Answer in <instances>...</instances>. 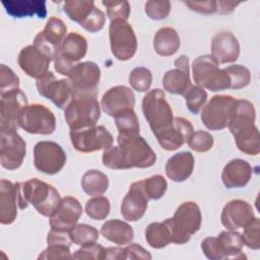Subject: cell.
Masks as SVG:
<instances>
[{"instance_id": "obj_42", "label": "cell", "mask_w": 260, "mask_h": 260, "mask_svg": "<svg viewBox=\"0 0 260 260\" xmlns=\"http://www.w3.org/2000/svg\"><path fill=\"white\" fill-rule=\"evenodd\" d=\"M129 83L136 91H147L152 83V73L148 68L136 67L130 72Z\"/></svg>"}, {"instance_id": "obj_15", "label": "cell", "mask_w": 260, "mask_h": 260, "mask_svg": "<svg viewBox=\"0 0 260 260\" xmlns=\"http://www.w3.org/2000/svg\"><path fill=\"white\" fill-rule=\"evenodd\" d=\"M70 140L77 151L85 153L105 150L114 142L113 135L104 126L70 130Z\"/></svg>"}, {"instance_id": "obj_34", "label": "cell", "mask_w": 260, "mask_h": 260, "mask_svg": "<svg viewBox=\"0 0 260 260\" xmlns=\"http://www.w3.org/2000/svg\"><path fill=\"white\" fill-rule=\"evenodd\" d=\"M223 259H246V255L242 252L244 243L242 235L235 231L221 232L217 237Z\"/></svg>"}, {"instance_id": "obj_31", "label": "cell", "mask_w": 260, "mask_h": 260, "mask_svg": "<svg viewBox=\"0 0 260 260\" xmlns=\"http://www.w3.org/2000/svg\"><path fill=\"white\" fill-rule=\"evenodd\" d=\"M6 12L16 18L32 17L37 15L39 18L47 16L46 1L41 0H7L2 1Z\"/></svg>"}, {"instance_id": "obj_28", "label": "cell", "mask_w": 260, "mask_h": 260, "mask_svg": "<svg viewBox=\"0 0 260 260\" xmlns=\"http://www.w3.org/2000/svg\"><path fill=\"white\" fill-rule=\"evenodd\" d=\"M148 199L137 182L130 185L129 191L121 203V213L128 221H137L142 218L147 209Z\"/></svg>"}, {"instance_id": "obj_21", "label": "cell", "mask_w": 260, "mask_h": 260, "mask_svg": "<svg viewBox=\"0 0 260 260\" xmlns=\"http://www.w3.org/2000/svg\"><path fill=\"white\" fill-rule=\"evenodd\" d=\"M194 133L191 122L183 117H175L173 125L166 131L156 135L155 138L160 147L168 151L179 149L183 144L188 143Z\"/></svg>"}, {"instance_id": "obj_35", "label": "cell", "mask_w": 260, "mask_h": 260, "mask_svg": "<svg viewBox=\"0 0 260 260\" xmlns=\"http://www.w3.org/2000/svg\"><path fill=\"white\" fill-rule=\"evenodd\" d=\"M81 187L87 195L102 196L109 188V178L101 171L89 170L82 176Z\"/></svg>"}, {"instance_id": "obj_3", "label": "cell", "mask_w": 260, "mask_h": 260, "mask_svg": "<svg viewBox=\"0 0 260 260\" xmlns=\"http://www.w3.org/2000/svg\"><path fill=\"white\" fill-rule=\"evenodd\" d=\"M60 201L61 196L57 189L38 178L19 182L18 208L20 209H25L31 204L40 214L50 217Z\"/></svg>"}, {"instance_id": "obj_51", "label": "cell", "mask_w": 260, "mask_h": 260, "mask_svg": "<svg viewBox=\"0 0 260 260\" xmlns=\"http://www.w3.org/2000/svg\"><path fill=\"white\" fill-rule=\"evenodd\" d=\"M201 249L204 255L208 259H211V260L223 259V254L216 237L205 238L201 243Z\"/></svg>"}, {"instance_id": "obj_47", "label": "cell", "mask_w": 260, "mask_h": 260, "mask_svg": "<svg viewBox=\"0 0 260 260\" xmlns=\"http://www.w3.org/2000/svg\"><path fill=\"white\" fill-rule=\"evenodd\" d=\"M213 137L206 131H196L188 141L189 147L196 152H206L213 146Z\"/></svg>"}, {"instance_id": "obj_13", "label": "cell", "mask_w": 260, "mask_h": 260, "mask_svg": "<svg viewBox=\"0 0 260 260\" xmlns=\"http://www.w3.org/2000/svg\"><path fill=\"white\" fill-rule=\"evenodd\" d=\"M15 128H0V161L6 170L18 169L26 154V143Z\"/></svg>"}, {"instance_id": "obj_44", "label": "cell", "mask_w": 260, "mask_h": 260, "mask_svg": "<svg viewBox=\"0 0 260 260\" xmlns=\"http://www.w3.org/2000/svg\"><path fill=\"white\" fill-rule=\"evenodd\" d=\"M102 4L106 6L107 15L111 21H127L130 15V4L128 1H102Z\"/></svg>"}, {"instance_id": "obj_14", "label": "cell", "mask_w": 260, "mask_h": 260, "mask_svg": "<svg viewBox=\"0 0 260 260\" xmlns=\"http://www.w3.org/2000/svg\"><path fill=\"white\" fill-rule=\"evenodd\" d=\"M73 95H96L101 69L91 61L76 63L68 74Z\"/></svg>"}, {"instance_id": "obj_32", "label": "cell", "mask_w": 260, "mask_h": 260, "mask_svg": "<svg viewBox=\"0 0 260 260\" xmlns=\"http://www.w3.org/2000/svg\"><path fill=\"white\" fill-rule=\"evenodd\" d=\"M101 234L108 241L121 246L130 244L134 239L132 226L120 219H110L104 222Z\"/></svg>"}, {"instance_id": "obj_8", "label": "cell", "mask_w": 260, "mask_h": 260, "mask_svg": "<svg viewBox=\"0 0 260 260\" xmlns=\"http://www.w3.org/2000/svg\"><path fill=\"white\" fill-rule=\"evenodd\" d=\"M63 10L71 20L89 32L100 31L106 22L105 13L91 0L66 1L63 3Z\"/></svg>"}, {"instance_id": "obj_50", "label": "cell", "mask_w": 260, "mask_h": 260, "mask_svg": "<svg viewBox=\"0 0 260 260\" xmlns=\"http://www.w3.org/2000/svg\"><path fill=\"white\" fill-rule=\"evenodd\" d=\"M105 248L94 243L86 244L81 246L80 249L76 250L75 253L72 255L73 259H91V260H102L104 259Z\"/></svg>"}, {"instance_id": "obj_33", "label": "cell", "mask_w": 260, "mask_h": 260, "mask_svg": "<svg viewBox=\"0 0 260 260\" xmlns=\"http://www.w3.org/2000/svg\"><path fill=\"white\" fill-rule=\"evenodd\" d=\"M153 48L162 57L176 54L180 48V37L177 30L171 26L159 28L153 38Z\"/></svg>"}, {"instance_id": "obj_26", "label": "cell", "mask_w": 260, "mask_h": 260, "mask_svg": "<svg viewBox=\"0 0 260 260\" xmlns=\"http://www.w3.org/2000/svg\"><path fill=\"white\" fill-rule=\"evenodd\" d=\"M211 56L218 64L236 62L240 56L238 39L226 30L216 32L211 40Z\"/></svg>"}, {"instance_id": "obj_9", "label": "cell", "mask_w": 260, "mask_h": 260, "mask_svg": "<svg viewBox=\"0 0 260 260\" xmlns=\"http://www.w3.org/2000/svg\"><path fill=\"white\" fill-rule=\"evenodd\" d=\"M236 99L229 94H215L203 107L201 121L211 131L222 130L228 127L234 112Z\"/></svg>"}, {"instance_id": "obj_23", "label": "cell", "mask_w": 260, "mask_h": 260, "mask_svg": "<svg viewBox=\"0 0 260 260\" xmlns=\"http://www.w3.org/2000/svg\"><path fill=\"white\" fill-rule=\"evenodd\" d=\"M174 64L176 68L165 73L162 85L170 93L184 95L192 85L189 73V58L182 55L175 60Z\"/></svg>"}, {"instance_id": "obj_49", "label": "cell", "mask_w": 260, "mask_h": 260, "mask_svg": "<svg viewBox=\"0 0 260 260\" xmlns=\"http://www.w3.org/2000/svg\"><path fill=\"white\" fill-rule=\"evenodd\" d=\"M38 259H72L70 246L65 244H48V247L39 255Z\"/></svg>"}, {"instance_id": "obj_17", "label": "cell", "mask_w": 260, "mask_h": 260, "mask_svg": "<svg viewBox=\"0 0 260 260\" xmlns=\"http://www.w3.org/2000/svg\"><path fill=\"white\" fill-rule=\"evenodd\" d=\"M66 32L67 26L65 22L58 17L52 16L48 19L44 29L35 37L34 46L54 61L66 37Z\"/></svg>"}, {"instance_id": "obj_40", "label": "cell", "mask_w": 260, "mask_h": 260, "mask_svg": "<svg viewBox=\"0 0 260 260\" xmlns=\"http://www.w3.org/2000/svg\"><path fill=\"white\" fill-rule=\"evenodd\" d=\"M228 73L231 81V89H241L249 85L251 81V72L250 70L239 64L229 65L223 68Z\"/></svg>"}, {"instance_id": "obj_29", "label": "cell", "mask_w": 260, "mask_h": 260, "mask_svg": "<svg viewBox=\"0 0 260 260\" xmlns=\"http://www.w3.org/2000/svg\"><path fill=\"white\" fill-rule=\"evenodd\" d=\"M252 176V168L249 162L241 158H235L228 162L221 173V181L228 189L245 187Z\"/></svg>"}, {"instance_id": "obj_2", "label": "cell", "mask_w": 260, "mask_h": 260, "mask_svg": "<svg viewBox=\"0 0 260 260\" xmlns=\"http://www.w3.org/2000/svg\"><path fill=\"white\" fill-rule=\"evenodd\" d=\"M255 118L256 111L251 102L236 100L228 127L239 150L248 155H257L260 152L259 131L254 123Z\"/></svg>"}, {"instance_id": "obj_7", "label": "cell", "mask_w": 260, "mask_h": 260, "mask_svg": "<svg viewBox=\"0 0 260 260\" xmlns=\"http://www.w3.org/2000/svg\"><path fill=\"white\" fill-rule=\"evenodd\" d=\"M192 73L196 85L202 88L219 91L231 87L228 73L224 69L218 68L217 61L211 55H203L194 59Z\"/></svg>"}, {"instance_id": "obj_19", "label": "cell", "mask_w": 260, "mask_h": 260, "mask_svg": "<svg viewBox=\"0 0 260 260\" xmlns=\"http://www.w3.org/2000/svg\"><path fill=\"white\" fill-rule=\"evenodd\" d=\"M81 214L82 206L80 202L75 197L65 196L50 216L51 230L69 233L77 224Z\"/></svg>"}, {"instance_id": "obj_1", "label": "cell", "mask_w": 260, "mask_h": 260, "mask_svg": "<svg viewBox=\"0 0 260 260\" xmlns=\"http://www.w3.org/2000/svg\"><path fill=\"white\" fill-rule=\"evenodd\" d=\"M117 142V146L112 145L104 150L102 160L106 168L112 170L144 169L155 164V152L139 134H118Z\"/></svg>"}, {"instance_id": "obj_37", "label": "cell", "mask_w": 260, "mask_h": 260, "mask_svg": "<svg viewBox=\"0 0 260 260\" xmlns=\"http://www.w3.org/2000/svg\"><path fill=\"white\" fill-rule=\"evenodd\" d=\"M115 124L120 135H138L139 121L133 109H126L115 117Z\"/></svg>"}, {"instance_id": "obj_38", "label": "cell", "mask_w": 260, "mask_h": 260, "mask_svg": "<svg viewBox=\"0 0 260 260\" xmlns=\"http://www.w3.org/2000/svg\"><path fill=\"white\" fill-rule=\"evenodd\" d=\"M140 189L148 200H157L161 198L167 191V181L160 175H154L147 179L137 181Z\"/></svg>"}, {"instance_id": "obj_5", "label": "cell", "mask_w": 260, "mask_h": 260, "mask_svg": "<svg viewBox=\"0 0 260 260\" xmlns=\"http://www.w3.org/2000/svg\"><path fill=\"white\" fill-rule=\"evenodd\" d=\"M141 108L154 136L168 130L173 125V110L160 88L147 91L142 99Z\"/></svg>"}, {"instance_id": "obj_27", "label": "cell", "mask_w": 260, "mask_h": 260, "mask_svg": "<svg viewBox=\"0 0 260 260\" xmlns=\"http://www.w3.org/2000/svg\"><path fill=\"white\" fill-rule=\"evenodd\" d=\"M19 182L2 179L0 181V222L2 224L12 223L17 216Z\"/></svg>"}, {"instance_id": "obj_25", "label": "cell", "mask_w": 260, "mask_h": 260, "mask_svg": "<svg viewBox=\"0 0 260 260\" xmlns=\"http://www.w3.org/2000/svg\"><path fill=\"white\" fill-rule=\"evenodd\" d=\"M51 59L34 45L21 49L17 62L20 69L28 76L39 78L49 71Z\"/></svg>"}, {"instance_id": "obj_39", "label": "cell", "mask_w": 260, "mask_h": 260, "mask_svg": "<svg viewBox=\"0 0 260 260\" xmlns=\"http://www.w3.org/2000/svg\"><path fill=\"white\" fill-rule=\"evenodd\" d=\"M69 235L72 243L78 246L94 243L99 239V231L94 226L86 223L76 224L69 232Z\"/></svg>"}, {"instance_id": "obj_22", "label": "cell", "mask_w": 260, "mask_h": 260, "mask_svg": "<svg viewBox=\"0 0 260 260\" xmlns=\"http://www.w3.org/2000/svg\"><path fill=\"white\" fill-rule=\"evenodd\" d=\"M254 217L253 207L247 201L233 199L224 205L220 220L224 228L230 231H236L240 228H244Z\"/></svg>"}, {"instance_id": "obj_43", "label": "cell", "mask_w": 260, "mask_h": 260, "mask_svg": "<svg viewBox=\"0 0 260 260\" xmlns=\"http://www.w3.org/2000/svg\"><path fill=\"white\" fill-rule=\"evenodd\" d=\"M183 96L185 98L188 110L194 115H196L204 106L207 100V92L205 91L204 88L192 84Z\"/></svg>"}, {"instance_id": "obj_53", "label": "cell", "mask_w": 260, "mask_h": 260, "mask_svg": "<svg viewBox=\"0 0 260 260\" xmlns=\"http://www.w3.org/2000/svg\"><path fill=\"white\" fill-rule=\"evenodd\" d=\"M191 10H194L199 13L210 14L216 12L217 10V1H199V2H192L187 1L184 2Z\"/></svg>"}, {"instance_id": "obj_54", "label": "cell", "mask_w": 260, "mask_h": 260, "mask_svg": "<svg viewBox=\"0 0 260 260\" xmlns=\"http://www.w3.org/2000/svg\"><path fill=\"white\" fill-rule=\"evenodd\" d=\"M47 243L48 244H65L67 246H71L72 241L70 239L69 233L51 230L47 236Z\"/></svg>"}, {"instance_id": "obj_30", "label": "cell", "mask_w": 260, "mask_h": 260, "mask_svg": "<svg viewBox=\"0 0 260 260\" xmlns=\"http://www.w3.org/2000/svg\"><path fill=\"white\" fill-rule=\"evenodd\" d=\"M194 156L190 151H181L171 156L166 164V175L174 182H183L193 173Z\"/></svg>"}, {"instance_id": "obj_48", "label": "cell", "mask_w": 260, "mask_h": 260, "mask_svg": "<svg viewBox=\"0 0 260 260\" xmlns=\"http://www.w3.org/2000/svg\"><path fill=\"white\" fill-rule=\"evenodd\" d=\"M19 87V77L11 68L5 64L0 65V93L16 89Z\"/></svg>"}, {"instance_id": "obj_56", "label": "cell", "mask_w": 260, "mask_h": 260, "mask_svg": "<svg viewBox=\"0 0 260 260\" xmlns=\"http://www.w3.org/2000/svg\"><path fill=\"white\" fill-rule=\"evenodd\" d=\"M240 3L238 2H230V1H217V10L216 12L220 14H229L234 11L236 6Z\"/></svg>"}, {"instance_id": "obj_11", "label": "cell", "mask_w": 260, "mask_h": 260, "mask_svg": "<svg viewBox=\"0 0 260 260\" xmlns=\"http://www.w3.org/2000/svg\"><path fill=\"white\" fill-rule=\"evenodd\" d=\"M112 54L119 61L130 60L137 50V39L133 27L127 21L113 20L109 26Z\"/></svg>"}, {"instance_id": "obj_6", "label": "cell", "mask_w": 260, "mask_h": 260, "mask_svg": "<svg viewBox=\"0 0 260 260\" xmlns=\"http://www.w3.org/2000/svg\"><path fill=\"white\" fill-rule=\"evenodd\" d=\"M64 117L70 130L95 126L101 117L96 95H73L65 108Z\"/></svg>"}, {"instance_id": "obj_20", "label": "cell", "mask_w": 260, "mask_h": 260, "mask_svg": "<svg viewBox=\"0 0 260 260\" xmlns=\"http://www.w3.org/2000/svg\"><path fill=\"white\" fill-rule=\"evenodd\" d=\"M27 105V98L19 88L2 93L0 101V128L17 129L18 117Z\"/></svg>"}, {"instance_id": "obj_4", "label": "cell", "mask_w": 260, "mask_h": 260, "mask_svg": "<svg viewBox=\"0 0 260 260\" xmlns=\"http://www.w3.org/2000/svg\"><path fill=\"white\" fill-rule=\"evenodd\" d=\"M201 211L194 201L183 202L175 211L173 217L167 218L164 222L171 234V243L183 245L200 230Z\"/></svg>"}, {"instance_id": "obj_16", "label": "cell", "mask_w": 260, "mask_h": 260, "mask_svg": "<svg viewBox=\"0 0 260 260\" xmlns=\"http://www.w3.org/2000/svg\"><path fill=\"white\" fill-rule=\"evenodd\" d=\"M66 153L54 141H40L34 147V165L41 173L55 175L66 164Z\"/></svg>"}, {"instance_id": "obj_52", "label": "cell", "mask_w": 260, "mask_h": 260, "mask_svg": "<svg viewBox=\"0 0 260 260\" xmlns=\"http://www.w3.org/2000/svg\"><path fill=\"white\" fill-rule=\"evenodd\" d=\"M124 252H125V259H143V260L151 259L150 253L138 244H130L129 246L124 248Z\"/></svg>"}, {"instance_id": "obj_36", "label": "cell", "mask_w": 260, "mask_h": 260, "mask_svg": "<svg viewBox=\"0 0 260 260\" xmlns=\"http://www.w3.org/2000/svg\"><path fill=\"white\" fill-rule=\"evenodd\" d=\"M145 240L154 249H161L171 243V234L165 222H152L145 230Z\"/></svg>"}, {"instance_id": "obj_41", "label": "cell", "mask_w": 260, "mask_h": 260, "mask_svg": "<svg viewBox=\"0 0 260 260\" xmlns=\"http://www.w3.org/2000/svg\"><path fill=\"white\" fill-rule=\"evenodd\" d=\"M110 201L105 196H95L85 204L86 214L93 220L106 219L110 213Z\"/></svg>"}, {"instance_id": "obj_24", "label": "cell", "mask_w": 260, "mask_h": 260, "mask_svg": "<svg viewBox=\"0 0 260 260\" xmlns=\"http://www.w3.org/2000/svg\"><path fill=\"white\" fill-rule=\"evenodd\" d=\"M134 92L130 87L125 85L111 87L103 94L101 100L103 111L111 117H115L123 110L134 109Z\"/></svg>"}, {"instance_id": "obj_10", "label": "cell", "mask_w": 260, "mask_h": 260, "mask_svg": "<svg viewBox=\"0 0 260 260\" xmlns=\"http://www.w3.org/2000/svg\"><path fill=\"white\" fill-rule=\"evenodd\" d=\"M18 127L30 134H52L56 129L54 113L44 105H27L17 120Z\"/></svg>"}, {"instance_id": "obj_46", "label": "cell", "mask_w": 260, "mask_h": 260, "mask_svg": "<svg viewBox=\"0 0 260 260\" xmlns=\"http://www.w3.org/2000/svg\"><path fill=\"white\" fill-rule=\"evenodd\" d=\"M146 15L153 20H161L168 17L171 11V2L164 1H147L144 5Z\"/></svg>"}, {"instance_id": "obj_18", "label": "cell", "mask_w": 260, "mask_h": 260, "mask_svg": "<svg viewBox=\"0 0 260 260\" xmlns=\"http://www.w3.org/2000/svg\"><path fill=\"white\" fill-rule=\"evenodd\" d=\"M36 85L39 93L51 100L59 109H65L73 98V89L69 79H57L51 71L37 78Z\"/></svg>"}, {"instance_id": "obj_45", "label": "cell", "mask_w": 260, "mask_h": 260, "mask_svg": "<svg viewBox=\"0 0 260 260\" xmlns=\"http://www.w3.org/2000/svg\"><path fill=\"white\" fill-rule=\"evenodd\" d=\"M260 220L258 217H254L249 223L244 226V232L242 234L243 243L250 249L258 250L260 248Z\"/></svg>"}, {"instance_id": "obj_12", "label": "cell", "mask_w": 260, "mask_h": 260, "mask_svg": "<svg viewBox=\"0 0 260 260\" xmlns=\"http://www.w3.org/2000/svg\"><path fill=\"white\" fill-rule=\"evenodd\" d=\"M86 52V39L77 32H69L65 37L61 48L54 59L55 70L61 75L68 76L75 63L84 58Z\"/></svg>"}, {"instance_id": "obj_55", "label": "cell", "mask_w": 260, "mask_h": 260, "mask_svg": "<svg viewBox=\"0 0 260 260\" xmlns=\"http://www.w3.org/2000/svg\"><path fill=\"white\" fill-rule=\"evenodd\" d=\"M104 259H114V260H122L125 259L124 249L119 247H109L105 249Z\"/></svg>"}]
</instances>
